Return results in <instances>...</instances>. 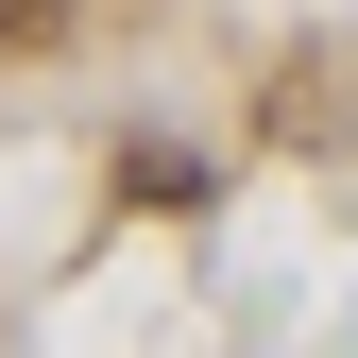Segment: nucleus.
Wrapping results in <instances>:
<instances>
[{"instance_id": "f257e3e1", "label": "nucleus", "mask_w": 358, "mask_h": 358, "mask_svg": "<svg viewBox=\"0 0 358 358\" xmlns=\"http://www.w3.org/2000/svg\"><path fill=\"white\" fill-rule=\"evenodd\" d=\"M52 17L69 0H0V52H52Z\"/></svg>"}]
</instances>
